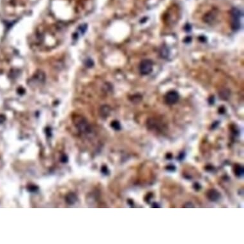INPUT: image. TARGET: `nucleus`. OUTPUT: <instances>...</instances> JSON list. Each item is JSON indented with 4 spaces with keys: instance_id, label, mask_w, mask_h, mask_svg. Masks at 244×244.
<instances>
[{
    "instance_id": "obj_9",
    "label": "nucleus",
    "mask_w": 244,
    "mask_h": 244,
    "mask_svg": "<svg viewBox=\"0 0 244 244\" xmlns=\"http://www.w3.org/2000/svg\"><path fill=\"white\" fill-rule=\"evenodd\" d=\"M243 172H244V171H243V168L242 166H241L240 165H238V164L235 166L234 173L236 176L240 177L243 174Z\"/></svg>"
},
{
    "instance_id": "obj_10",
    "label": "nucleus",
    "mask_w": 244,
    "mask_h": 244,
    "mask_svg": "<svg viewBox=\"0 0 244 244\" xmlns=\"http://www.w3.org/2000/svg\"><path fill=\"white\" fill-rule=\"evenodd\" d=\"M230 95V92L227 89H223L219 92V96L220 98L222 100H227L229 99Z\"/></svg>"
},
{
    "instance_id": "obj_25",
    "label": "nucleus",
    "mask_w": 244,
    "mask_h": 244,
    "mask_svg": "<svg viewBox=\"0 0 244 244\" xmlns=\"http://www.w3.org/2000/svg\"><path fill=\"white\" fill-rule=\"evenodd\" d=\"M166 158H168V159H171L172 158V155L171 153H168L166 155Z\"/></svg>"
},
{
    "instance_id": "obj_6",
    "label": "nucleus",
    "mask_w": 244,
    "mask_h": 244,
    "mask_svg": "<svg viewBox=\"0 0 244 244\" xmlns=\"http://www.w3.org/2000/svg\"><path fill=\"white\" fill-rule=\"evenodd\" d=\"M32 79H33V82H35V83L40 84L44 83L45 81V79H46V76H45L43 72L38 71L35 73V74L34 75Z\"/></svg>"
},
{
    "instance_id": "obj_20",
    "label": "nucleus",
    "mask_w": 244,
    "mask_h": 244,
    "mask_svg": "<svg viewBox=\"0 0 244 244\" xmlns=\"http://www.w3.org/2000/svg\"><path fill=\"white\" fill-rule=\"evenodd\" d=\"M194 189H196V190H200V189H201V186H200V184H198V183H196V184H194Z\"/></svg>"
},
{
    "instance_id": "obj_22",
    "label": "nucleus",
    "mask_w": 244,
    "mask_h": 244,
    "mask_svg": "<svg viewBox=\"0 0 244 244\" xmlns=\"http://www.w3.org/2000/svg\"><path fill=\"white\" fill-rule=\"evenodd\" d=\"M152 207V208H159L160 206L158 205V204H157V203H153Z\"/></svg>"
},
{
    "instance_id": "obj_15",
    "label": "nucleus",
    "mask_w": 244,
    "mask_h": 244,
    "mask_svg": "<svg viewBox=\"0 0 244 244\" xmlns=\"http://www.w3.org/2000/svg\"><path fill=\"white\" fill-rule=\"evenodd\" d=\"M86 66L88 67H92L93 65V62L92 60H88L86 61Z\"/></svg>"
},
{
    "instance_id": "obj_19",
    "label": "nucleus",
    "mask_w": 244,
    "mask_h": 244,
    "mask_svg": "<svg viewBox=\"0 0 244 244\" xmlns=\"http://www.w3.org/2000/svg\"><path fill=\"white\" fill-rule=\"evenodd\" d=\"M5 120H6V118L5 116L3 115H0V124L3 123V122L5 121Z\"/></svg>"
},
{
    "instance_id": "obj_18",
    "label": "nucleus",
    "mask_w": 244,
    "mask_h": 244,
    "mask_svg": "<svg viewBox=\"0 0 244 244\" xmlns=\"http://www.w3.org/2000/svg\"><path fill=\"white\" fill-rule=\"evenodd\" d=\"M61 161L63 162V163L67 162V157L65 155H63L62 157H61Z\"/></svg>"
},
{
    "instance_id": "obj_17",
    "label": "nucleus",
    "mask_w": 244,
    "mask_h": 244,
    "mask_svg": "<svg viewBox=\"0 0 244 244\" xmlns=\"http://www.w3.org/2000/svg\"><path fill=\"white\" fill-rule=\"evenodd\" d=\"M102 172L104 174H107L108 173V168H107L106 166H103L102 168Z\"/></svg>"
},
{
    "instance_id": "obj_7",
    "label": "nucleus",
    "mask_w": 244,
    "mask_h": 244,
    "mask_svg": "<svg viewBox=\"0 0 244 244\" xmlns=\"http://www.w3.org/2000/svg\"><path fill=\"white\" fill-rule=\"evenodd\" d=\"M110 112H111V108L107 105H103V106H102L99 111L100 115L102 118H107L109 115V114H110Z\"/></svg>"
},
{
    "instance_id": "obj_2",
    "label": "nucleus",
    "mask_w": 244,
    "mask_h": 244,
    "mask_svg": "<svg viewBox=\"0 0 244 244\" xmlns=\"http://www.w3.org/2000/svg\"><path fill=\"white\" fill-rule=\"evenodd\" d=\"M231 15L232 20H231V28L235 31L239 30L240 28L241 23L240 19L242 17V12L238 9L234 8L231 11Z\"/></svg>"
},
{
    "instance_id": "obj_11",
    "label": "nucleus",
    "mask_w": 244,
    "mask_h": 244,
    "mask_svg": "<svg viewBox=\"0 0 244 244\" xmlns=\"http://www.w3.org/2000/svg\"><path fill=\"white\" fill-rule=\"evenodd\" d=\"M111 127L116 130V131H118L121 129V125L118 121H113L111 122Z\"/></svg>"
},
{
    "instance_id": "obj_3",
    "label": "nucleus",
    "mask_w": 244,
    "mask_h": 244,
    "mask_svg": "<svg viewBox=\"0 0 244 244\" xmlns=\"http://www.w3.org/2000/svg\"><path fill=\"white\" fill-rule=\"evenodd\" d=\"M139 72L141 75L146 76L150 74L153 70V62L152 60L145 59L141 61L139 64Z\"/></svg>"
},
{
    "instance_id": "obj_8",
    "label": "nucleus",
    "mask_w": 244,
    "mask_h": 244,
    "mask_svg": "<svg viewBox=\"0 0 244 244\" xmlns=\"http://www.w3.org/2000/svg\"><path fill=\"white\" fill-rule=\"evenodd\" d=\"M78 198L74 193L68 194L66 196V201L69 205H73L77 201Z\"/></svg>"
},
{
    "instance_id": "obj_13",
    "label": "nucleus",
    "mask_w": 244,
    "mask_h": 244,
    "mask_svg": "<svg viewBox=\"0 0 244 244\" xmlns=\"http://www.w3.org/2000/svg\"><path fill=\"white\" fill-rule=\"evenodd\" d=\"M86 29H87V26L86 25V24H83V25H81L79 28V30L80 31V32L81 33H84V32L86 31Z\"/></svg>"
},
{
    "instance_id": "obj_1",
    "label": "nucleus",
    "mask_w": 244,
    "mask_h": 244,
    "mask_svg": "<svg viewBox=\"0 0 244 244\" xmlns=\"http://www.w3.org/2000/svg\"><path fill=\"white\" fill-rule=\"evenodd\" d=\"M74 124L76 128L81 133L88 134L91 132L92 129L88 121L83 117L77 116L74 119Z\"/></svg>"
},
{
    "instance_id": "obj_21",
    "label": "nucleus",
    "mask_w": 244,
    "mask_h": 244,
    "mask_svg": "<svg viewBox=\"0 0 244 244\" xmlns=\"http://www.w3.org/2000/svg\"><path fill=\"white\" fill-rule=\"evenodd\" d=\"M167 169L169 170V171H173L175 170V167H174V166H173V165H169V166H168V167H167Z\"/></svg>"
},
{
    "instance_id": "obj_5",
    "label": "nucleus",
    "mask_w": 244,
    "mask_h": 244,
    "mask_svg": "<svg viewBox=\"0 0 244 244\" xmlns=\"http://www.w3.org/2000/svg\"><path fill=\"white\" fill-rule=\"evenodd\" d=\"M206 196L211 201H217L220 198V193L217 190L211 189L207 192Z\"/></svg>"
},
{
    "instance_id": "obj_24",
    "label": "nucleus",
    "mask_w": 244,
    "mask_h": 244,
    "mask_svg": "<svg viewBox=\"0 0 244 244\" xmlns=\"http://www.w3.org/2000/svg\"><path fill=\"white\" fill-rule=\"evenodd\" d=\"M225 113V109L224 108V107H220V109H219V113Z\"/></svg>"
},
{
    "instance_id": "obj_14",
    "label": "nucleus",
    "mask_w": 244,
    "mask_h": 244,
    "mask_svg": "<svg viewBox=\"0 0 244 244\" xmlns=\"http://www.w3.org/2000/svg\"><path fill=\"white\" fill-rule=\"evenodd\" d=\"M153 198V195L151 193H149L148 194H146V196L145 198V200L146 202L149 203L150 201V200H152V198Z\"/></svg>"
},
{
    "instance_id": "obj_12",
    "label": "nucleus",
    "mask_w": 244,
    "mask_h": 244,
    "mask_svg": "<svg viewBox=\"0 0 244 244\" xmlns=\"http://www.w3.org/2000/svg\"><path fill=\"white\" fill-rule=\"evenodd\" d=\"M160 54L161 56L163 57V58H165V57H167L168 54V51L166 47H163L162 49V50L160 51Z\"/></svg>"
},
{
    "instance_id": "obj_23",
    "label": "nucleus",
    "mask_w": 244,
    "mask_h": 244,
    "mask_svg": "<svg viewBox=\"0 0 244 244\" xmlns=\"http://www.w3.org/2000/svg\"><path fill=\"white\" fill-rule=\"evenodd\" d=\"M36 187L35 186H33V185H31V187H30V190L31 191H36Z\"/></svg>"
},
{
    "instance_id": "obj_4",
    "label": "nucleus",
    "mask_w": 244,
    "mask_h": 244,
    "mask_svg": "<svg viewBox=\"0 0 244 244\" xmlns=\"http://www.w3.org/2000/svg\"><path fill=\"white\" fill-rule=\"evenodd\" d=\"M164 100L167 104L173 105L179 100V94L176 91H170L166 95Z\"/></svg>"
},
{
    "instance_id": "obj_16",
    "label": "nucleus",
    "mask_w": 244,
    "mask_h": 244,
    "mask_svg": "<svg viewBox=\"0 0 244 244\" xmlns=\"http://www.w3.org/2000/svg\"><path fill=\"white\" fill-rule=\"evenodd\" d=\"M183 207H184V208H194V206L192 203L189 202V203H185Z\"/></svg>"
}]
</instances>
